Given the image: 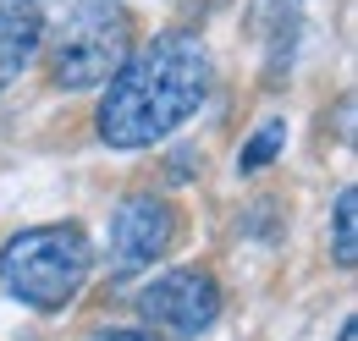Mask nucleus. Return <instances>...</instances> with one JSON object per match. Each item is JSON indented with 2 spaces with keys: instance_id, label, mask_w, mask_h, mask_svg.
Listing matches in <instances>:
<instances>
[{
  "instance_id": "20e7f679",
  "label": "nucleus",
  "mask_w": 358,
  "mask_h": 341,
  "mask_svg": "<svg viewBox=\"0 0 358 341\" xmlns=\"http://www.w3.org/2000/svg\"><path fill=\"white\" fill-rule=\"evenodd\" d=\"M138 314L155 331H171V336L193 341L221 319V286H215L210 270H166L138 292Z\"/></svg>"
},
{
  "instance_id": "6e6552de",
  "label": "nucleus",
  "mask_w": 358,
  "mask_h": 341,
  "mask_svg": "<svg viewBox=\"0 0 358 341\" xmlns=\"http://www.w3.org/2000/svg\"><path fill=\"white\" fill-rule=\"evenodd\" d=\"M281 143H287V122L275 116V122H265V127H259L254 138H248V143H243V154H237V170H259V166H270Z\"/></svg>"
},
{
  "instance_id": "9d476101",
  "label": "nucleus",
  "mask_w": 358,
  "mask_h": 341,
  "mask_svg": "<svg viewBox=\"0 0 358 341\" xmlns=\"http://www.w3.org/2000/svg\"><path fill=\"white\" fill-rule=\"evenodd\" d=\"M358 336V331H353V319H348V325H342V336H336V341H353Z\"/></svg>"
},
{
  "instance_id": "1a4fd4ad",
  "label": "nucleus",
  "mask_w": 358,
  "mask_h": 341,
  "mask_svg": "<svg viewBox=\"0 0 358 341\" xmlns=\"http://www.w3.org/2000/svg\"><path fill=\"white\" fill-rule=\"evenodd\" d=\"M89 341H160L155 331H99V336H89Z\"/></svg>"
},
{
  "instance_id": "39448f33",
  "label": "nucleus",
  "mask_w": 358,
  "mask_h": 341,
  "mask_svg": "<svg viewBox=\"0 0 358 341\" xmlns=\"http://www.w3.org/2000/svg\"><path fill=\"white\" fill-rule=\"evenodd\" d=\"M171 237H177L171 204H160V198H149V193L122 198L116 215H110V270H116V275H133L143 264H155V259L171 248Z\"/></svg>"
},
{
  "instance_id": "0eeeda50",
  "label": "nucleus",
  "mask_w": 358,
  "mask_h": 341,
  "mask_svg": "<svg viewBox=\"0 0 358 341\" xmlns=\"http://www.w3.org/2000/svg\"><path fill=\"white\" fill-rule=\"evenodd\" d=\"M331 242H336V264H353V259H358V193H353V187L336 193V210H331Z\"/></svg>"
},
{
  "instance_id": "f257e3e1",
  "label": "nucleus",
  "mask_w": 358,
  "mask_h": 341,
  "mask_svg": "<svg viewBox=\"0 0 358 341\" xmlns=\"http://www.w3.org/2000/svg\"><path fill=\"white\" fill-rule=\"evenodd\" d=\"M210 94V55L193 34H160L122 72L105 83L99 99V138L110 149H149L204 105Z\"/></svg>"
},
{
  "instance_id": "7ed1b4c3",
  "label": "nucleus",
  "mask_w": 358,
  "mask_h": 341,
  "mask_svg": "<svg viewBox=\"0 0 358 341\" xmlns=\"http://www.w3.org/2000/svg\"><path fill=\"white\" fill-rule=\"evenodd\" d=\"M127 55H133V17L116 0H78L50 34V78L55 88L78 94L110 83Z\"/></svg>"
},
{
  "instance_id": "423d86ee",
  "label": "nucleus",
  "mask_w": 358,
  "mask_h": 341,
  "mask_svg": "<svg viewBox=\"0 0 358 341\" xmlns=\"http://www.w3.org/2000/svg\"><path fill=\"white\" fill-rule=\"evenodd\" d=\"M45 44V17L39 0H0V88L17 83L34 50Z\"/></svg>"
},
{
  "instance_id": "f03ea898",
  "label": "nucleus",
  "mask_w": 358,
  "mask_h": 341,
  "mask_svg": "<svg viewBox=\"0 0 358 341\" xmlns=\"http://www.w3.org/2000/svg\"><path fill=\"white\" fill-rule=\"evenodd\" d=\"M94 270V248L78 226H28L0 248V286L17 303L55 314L83 292Z\"/></svg>"
}]
</instances>
